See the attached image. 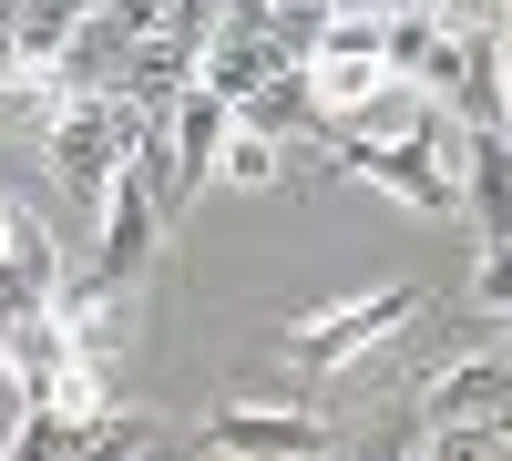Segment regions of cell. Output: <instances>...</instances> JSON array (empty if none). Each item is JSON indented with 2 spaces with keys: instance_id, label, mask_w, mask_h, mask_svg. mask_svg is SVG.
<instances>
[{
  "instance_id": "obj_1",
  "label": "cell",
  "mask_w": 512,
  "mask_h": 461,
  "mask_svg": "<svg viewBox=\"0 0 512 461\" xmlns=\"http://www.w3.org/2000/svg\"><path fill=\"white\" fill-rule=\"evenodd\" d=\"M134 134H144V113L123 103V93H72L62 123L41 134V154H52V175H62L72 195H103V185L123 175V154H134Z\"/></svg>"
},
{
  "instance_id": "obj_2",
  "label": "cell",
  "mask_w": 512,
  "mask_h": 461,
  "mask_svg": "<svg viewBox=\"0 0 512 461\" xmlns=\"http://www.w3.org/2000/svg\"><path fill=\"white\" fill-rule=\"evenodd\" d=\"M420 308V287H379V298H349V308H328V318H308L287 339V369H308V380H328V369H349V359H369V349H390V328H410Z\"/></svg>"
},
{
  "instance_id": "obj_3",
  "label": "cell",
  "mask_w": 512,
  "mask_h": 461,
  "mask_svg": "<svg viewBox=\"0 0 512 461\" xmlns=\"http://www.w3.org/2000/svg\"><path fill=\"white\" fill-rule=\"evenodd\" d=\"M420 431H512V359L502 349H472V359H441L410 400Z\"/></svg>"
},
{
  "instance_id": "obj_4",
  "label": "cell",
  "mask_w": 512,
  "mask_h": 461,
  "mask_svg": "<svg viewBox=\"0 0 512 461\" xmlns=\"http://www.w3.org/2000/svg\"><path fill=\"white\" fill-rule=\"evenodd\" d=\"M379 82H390V62H379V11H349V0H338V11L308 31V93H318V113L338 123L349 103H369Z\"/></svg>"
},
{
  "instance_id": "obj_5",
  "label": "cell",
  "mask_w": 512,
  "mask_h": 461,
  "mask_svg": "<svg viewBox=\"0 0 512 461\" xmlns=\"http://www.w3.org/2000/svg\"><path fill=\"white\" fill-rule=\"evenodd\" d=\"M205 451L216 461H328L338 431L318 421V410H256V400H236V410L205 421Z\"/></svg>"
},
{
  "instance_id": "obj_6",
  "label": "cell",
  "mask_w": 512,
  "mask_h": 461,
  "mask_svg": "<svg viewBox=\"0 0 512 461\" xmlns=\"http://www.w3.org/2000/svg\"><path fill=\"white\" fill-rule=\"evenodd\" d=\"M52 318H62V339H72V359H103L113 369V349H134V328H144V298H134V287H123V277H62V298H52Z\"/></svg>"
},
{
  "instance_id": "obj_7",
  "label": "cell",
  "mask_w": 512,
  "mask_h": 461,
  "mask_svg": "<svg viewBox=\"0 0 512 461\" xmlns=\"http://www.w3.org/2000/svg\"><path fill=\"white\" fill-rule=\"evenodd\" d=\"M93 205H103V257H93V267L134 287V277L154 267V236H164V205L144 195V175H134V164H123V175H113V185H103Z\"/></svg>"
},
{
  "instance_id": "obj_8",
  "label": "cell",
  "mask_w": 512,
  "mask_h": 461,
  "mask_svg": "<svg viewBox=\"0 0 512 461\" xmlns=\"http://www.w3.org/2000/svg\"><path fill=\"white\" fill-rule=\"evenodd\" d=\"M226 134H236V103L205 93V82H185L175 113H164V154H175V185H185V195L216 175V144H226Z\"/></svg>"
},
{
  "instance_id": "obj_9",
  "label": "cell",
  "mask_w": 512,
  "mask_h": 461,
  "mask_svg": "<svg viewBox=\"0 0 512 461\" xmlns=\"http://www.w3.org/2000/svg\"><path fill=\"white\" fill-rule=\"evenodd\" d=\"M62 369H72V339H62V318H52V308L0 328V390H11V400H41Z\"/></svg>"
},
{
  "instance_id": "obj_10",
  "label": "cell",
  "mask_w": 512,
  "mask_h": 461,
  "mask_svg": "<svg viewBox=\"0 0 512 461\" xmlns=\"http://www.w3.org/2000/svg\"><path fill=\"white\" fill-rule=\"evenodd\" d=\"M52 298H62V246L21 216V226H11V257H0V328H11V318H41Z\"/></svg>"
},
{
  "instance_id": "obj_11",
  "label": "cell",
  "mask_w": 512,
  "mask_h": 461,
  "mask_svg": "<svg viewBox=\"0 0 512 461\" xmlns=\"http://www.w3.org/2000/svg\"><path fill=\"white\" fill-rule=\"evenodd\" d=\"M72 461H195V451H185V431H164L154 410H103Z\"/></svg>"
},
{
  "instance_id": "obj_12",
  "label": "cell",
  "mask_w": 512,
  "mask_h": 461,
  "mask_svg": "<svg viewBox=\"0 0 512 461\" xmlns=\"http://www.w3.org/2000/svg\"><path fill=\"white\" fill-rule=\"evenodd\" d=\"M236 123H256V134H277V144L328 134V113H318V93H308V62H297V72H267V82L236 103Z\"/></svg>"
},
{
  "instance_id": "obj_13",
  "label": "cell",
  "mask_w": 512,
  "mask_h": 461,
  "mask_svg": "<svg viewBox=\"0 0 512 461\" xmlns=\"http://www.w3.org/2000/svg\"><path fill=\"white\" fill-rule=\"evenodd\" d=\"M52 72L72 82V93H123V31H113L103 11H82V21H72V52H62Z\"/></svg>"
},
{
  "instance_id": "obj_14",
  "label": "cell",
  "mask_w": 512,
  "mask_h": 461,
  "mask_svg": "<svg viewBox=\"0 0 512 461\" xmlns=\"http://www.w3.org/2000/svg\"><path fill=\"white\" fill-rule=\"evenodd\" d=\"M72 21H82V0H21V11H11V62L21 72H52L72 52Z\"/></svg>"
},
{
  "instance_id": "obj_15",
  "label": "cell",
  "mask_w": 512,
  "mask_h": 461,
  "mask_svg": "<svg viewBox=\"0 0 512 461\" xmlns=\"http://www.w3.org/2000/svg\"><path fill=\"white\" fill-rule=\"evenodd\" d=\"M62 103H72V82H62V72H11V82H0V134L41 144V134L62 123Z\"/></svg>"
},
{
  "instance_id": "obj_16",
  "label": "cell",
  "mask_w": 512,
  "mask_h": 461,
  "mask_svg": "<svg viewBox=\"0 0 512 461\" xmlns=\"http://www.w3.org/2000/svg\"><path fill=\"white\" fill-rule=\"evenodd\" d=\"M277 175H287V144L256 134V123H236V134L216 144V185H236V195H277Z\"/></svg>"
},
{
  "instance_id": "obj_17",
  "label": "cell",
  "mask_w": 512,
  "mask_h": 461,
  "mask_svg": "<svg viewBox=\"0 0 512 461\" xmlns=\"http://www.w3.org/2000/svg\"><path fill=\"white\" fill-rule=\"evenodd\" d=\"M72 451H82V421H62V410H21V431H11L0 461H72Z\"/></svg>"
},
{
  "instance_id": "obj_18",
  "label": "cell",
  "mask_w": 512,
  "mask_h": 461,
  "mask_svg": "<svg viewBox=\"0 0 512 461\" xmlns=\"http://www.w3.org/2000/svg\"><path fill=\"white\" fill-rule=\"evenodd\" d=\"M472 308H482L492 328L512 318V236H492V246H482V257H472Z\"/></svg>"
},
{
  "instance_id": "obj_19",
  "label": "cell",
  "mask_w": 512,
  "mask_h": 461,
  "mask_svg": "<svg viewBox=\"0 0 512 461\" xmlns=\"http://www.w3.org/2000/svg\"><path fill=\"white\" fill-rule=\"evenodd\" d=\"M420 451H431V461H502L512 431H420Z\"/></svg>"
},
{
  "instance_id": "obj_20",
  "label": "cell",
  "mask_w": 512,
  "mask_h": 461,
  "mask_svg": "<svg viewBox=\"0 0 512 461\" xmlns=\"http://www.w3.org/2000/svg\"><path fill=\"white\" fill-rule=\"evenodd\" d=\"M267 11H277V21H297V31H318V21L338 11V0H267Z\"/></svg>"
},
{
  "instance_id": "obj_21",
  "label": "cell",
  "mask_w": 512,
  "mask_h": 461,
  "mask_svg": "<svg viewBox=\"0 0 512 461\" xmlns=\"http://www.w3.org/2000/svg\"><path fill=\"white\" fill-rule=\"evenodd\" d=\"M11 11H21V0H0V82L21 72V62H11Z\"/></svg>"
},
{
  "instance_id": "obj_22",
  "label": "cell",
  "mask_w": 512,
  "mask_h": 461,
  "mask_svg": "<svg viewBox=\"0 0 512 461\" xmlns=\"http://www.w3.org/2000/svg\"><path fill=\"white\" fill-rule=\"evenodd\" d=\"M11 226H21V205H11V195H0V257H11Z\"/></svg>"
},
{
  "instance_id": "obj_23",
  "label": "cell",
  "mask_w": 512,
  "mask_h": 461,
  "mask_svg": "<svg viewBox=\"0 0 512 461\" xmlns=\"http://www.w3.org/2000/svg\"><path fill=\"white\" fill-rule=\"evenodd\" d=\"M492 349H502V359H512V318H502V328H492Z\"/></svg>"
},
{
  "instance_id": "obj_24",
  "label": "cell",
  "mask_w": 512,
  "mask_h": 461,
  "mask_svg": "<svg viewBox=\"0 0 512 461\" xmlns=\"http://www.w3.org/2000/svg\"><path fill=\"white\" fill-rule=\"evenodd\" d=\"M502 144H512V113H502Z\"/></svg>"
},
{
  "instance_id": "obj_25",
  "label": "cell",
  "mask_w": 512,
  "mask_h": 461,
  "mask_svg": "<svg viewBox=\"0 0 512 461\" xmlns=\"http://www.w3.org/2000/svg\"><path fill=\"white\" fill-rule=\"evenodd\" d=\"M502 461H512V451H502Z\"/></svg>"
}]
</instances>
